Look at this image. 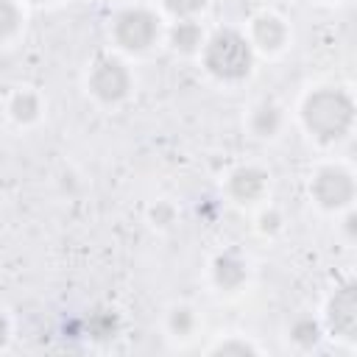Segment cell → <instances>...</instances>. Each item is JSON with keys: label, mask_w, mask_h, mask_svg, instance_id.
Wrapping results in <instances>:
<instances>
[{"label": "cell", "mask_w": 357, "mask_h": 357, "mask_svg": "<svg viewBox=\"0 0 357 357\" xmlns=\"http://www.w3.org/2000/svg\"><path fill=\"white\" fill-rule=\"evenodd\" d=\"M298 120L310 139L335 145L349 137L354 126V98L343 86H315L298 103Z\"/></svg>", "instance_id": "6da1fadb"}, {"label": "cell", "mask_w": 357, "mask_h": 357, "mask_svg": "<svg viewBox=\"0 0 357 357\" xmlns=\"http://www.w3.org/2000/svg\"><path fill=\"white\" fill-rule=\"evenodd\" d=\"M201 67L206 75H212L220 84H237L245 81L254 70L257 53L243 31L237 28H218L212 31L201 45Z\"/></svg>", "instance_id": "7a4b0ae2"}, {"label": "cell", "mask_w": 357, "mask_h": 357, "mask_svg": "<svg viewBox=\"0 0 357 357\" xmlns=\"http://www.w3.org/2000/svg\"><path fill=\"white\" fill-rule=\"evenodd\" d=\"M165 36L162 14L151 6H123L109 20V39L112 47L126 56H142L153 50Z\"/></svg>", "instance_id": "3957f363"}, {"label": "cell", "mask_w": 357, "mask_h": 357, "mask_svg": "<svg viewBox=\"0 0 357 357\" xmlns=\"http://www.w3.org/2000/svg\"><path fill=\"white\" fill-rule=\"evenodd\" d=\"M84 86L89 98L100 106H120L134 92V73L128 61L117 53H100L86 67Z\"/></svg>", "instance_id": "277c9868"}, {"label": "cell", "mask_w": 357, "mask_h": 357, "mask_svg": "<svg viewBox=\"0 0 357 357\" xmlns=\"http://www.w3.org/2000/svg\"><path fill=\"white\" fill-rule=\"evenodd\" d=\"M310 198L324 212H346L354 204V173L343 162H324L310 176Z\"/></svg>", "instance_id": "5b68a950"}, {"label": "cell", "mask_w": 357, "mask_h": 357, "mask_svg": "<svg viewBox=\"0 0 357 357\" xmlns=\"http://www.w3.org/2000/svg\"><path fill=\"white\" fill-rule=\"evenodd\" d=\"M243 33L251 42L254 53H259V56H279V53H284L287 45H290V36H293L287 20L282 14H276V11H271V8L257 11L248 20V28Z\"/></svg>", "instance_id": "8992f818"}, {"label": "cell", "mask_w": 357, "mask_h": 357, "mask_svg": "<svg viewBox=\"0 0 357 357\" xmlns=\"http://www.w3.org/2000/svg\"><path fill=\"white\" fill-rule=\"evenodd\" d=\"M321 324H324V335H332L346 343L354 340V335H357V293H354L351 282H346L343 287H337L329 296Z\"/></svg>", "instance_id": "52a82bcc"}, {"label": "cell", "mask_w": 357, "mask_h": 357, "mask_svg": "<svg viewBox=\"0 0 357 357\" xmlns=\"http://www.w3.org/2000/svg\"><path fill=\"white\" fill-rule=\"evenodd\" d=\"M268 187H271L268 170L259 165H251V162L231 167L226 176V195L240 206H254V204L265 201Z\"/></svg>", "instance_id": "ba28073f"}, {"label": "cell", "mask_w": 357, "mask_h": 357, "mask_svg": "<svg viewBox=\"0 0 357 357\" xmlns=\"http://www.w3.org/2000/svg\"><path fill=\"white\" fill-rule=\"evenodd\" d=\"M209 282L215 284L218 293L226 296L240 293L248 284V259L234 248L215 254L209 262Z\"/></svg>", "instance_id": "9c48e42d"}, {"label": "cell", "mask_w": 357, "mask_h": 357, "mask_svg": "<svg viewBox=\"0 0 357 357\" xmlns=\"http://www.w3.org/2000/svg\"><path fill=\"white\" fill-rule=\"evenodd\" d=\"M42 114H45V100L33 86H17L6 100V117L20 128L36 126Z\"/></svg>", "instance_id": "30bf717a"}, {"label": "cell", "mask_w": 357, "mask_h": 357, "mask_svg": "<svg viewBox=\"0 0 357 357\" xmlns=\"http://www.w3.org/2000/svg\"><path fill=\"white\" fill-rule=\"evenodd\" d=\"M204 39H206V33H204L198 17L173 20V22L165 28V42H167V47H170L173 53H178V56H198Z\"/></svg>", "instance_id": "8fae6325"}, {"label": "cell", "mask_w": 357, "mask_h": 357, "mask_svg": "<svg viewBox=\"0 0 357 357\" xmlns=\"http://www.w3.org/2000/svg\"><path fill=\"white\" fill-rule=\"evenodd\" d=\"M245 126L251 131V137L257 139H273L282 128H284V109L276 103V100H259L248 109V117H245Z\"/></svg>", "instance_id": "7c38bea8"}, {"label": "cell", "mask_w": 357, "mask_h": 357, "mask_svg": "<svg viewBox=\"0 0 357 357\" xmlns=\"http://www.w3.org/2000/svg\"><path fill=\"white\" fill-rule=\"evenodd\" d=\"M321 337H324V324H321V318H312V315H296L290 324H287V340L296 346V349H301V351H310V349H315L318 343H321Z\"/></svg>", "instance_id": "4fadbf2b"}, {"label": "cell", "mask_w": 357, "mask_h": 357, "mask_svg": "<svg viewBox=\"0 0 357 357\" xmlns=\"http://www.w3.org/2000/svg\"><path fill=\"white\" fill-rule=\"evenodd\" d=\"M198 312L190 304H173L165 315V329L173 340H190L198 332Z\"/></svg>", "instance_id": "5bb4252c"}, {"label": "cell", "mask_w": 357, "mask_h": 357, "mask_svg": "<svg viewBox=\"0 0 357 357\" xmlns=\"http://www.w3.org/2000/svg\"><path fill=\"white\" fill-rule=\"evenodd\" d=\"M25 28V8L20 0H0V47L11 45Z\"/></svg>", "instance_id": "9a60e30c"}, {"label": "cell", "mask_w": 357, "mask_h": 357, "mask_svg": "<svg viewBox=\"0 0 357 357\" xmlns=\"http://www.w3.org/2000/svg\"><path fill=\"white\" fill-rule=\"evenodd\" d=\"M206 354H212V357H248V354H262V349H259V343H254L245 335H226V337L215 340L206 349Z\"/></svg>", "instance_id": "2e32d148"}, {"label": "cell", "mask_w": 357, "mask_h": 357, "mask_svg": "<svg viewBox=\"0 0 357 357\" xmlns=\"http://www.w3.org/2000/svg\"><path fill=\"white\" fill-rule=\"evenodd\" d=\"M120 321L114 315V310H95L89 315V335L98 337V340H106V337H114Z\"/></svg>", "instance_id": "e0dca14e"}, {"label": "cell", "mask_w": 357, "mask_h": 357, "mask_svg": "<svg viewBox=\"0 0 357 357\" xmlns=\"http://www.w3.org/2000/svg\"><path fill=\"white\" fill-rule=\"evenodd\" d=\"M176 220H178V209H176L170 201H156V204H151V209H148V223H151L153 229L167 231V229H173Z\"/></svg>", "instance_id": "ac0fdd59"}, {"label": "cell", "mask_w": 357, "mask_h": 357, "mask_svg": "<svg viewBox=\"0 0 357 357\" xmlns=\"http://www.w3.org/2000/svg\"><path fill=\"white\" fill-rule=\"evenodd\" d=\"M159 6L173 20H181V17H198L206 8V0H159Z\"/></svg>", "instance_id": "d6986e66"}, {"label": "cell", "mask_w": 357, "mask_h": 357, "mask_svg": "<svg viewBox=\"0 0 357 357\" xmlns=\"http://www.w3.org/2000/svg\"><path fill=\"white\" fill-rule=\"evenodd\" d=\"M282 229H284V215H282L276 206H265V209L257 215V231H259L262 237H276Z\"/></svg>", "instance_id": "ffe728a7"}, {"label": "cell", "mask_w": 357, "mask_h": 357, "mask_svg": "<svg viewBox=\"0 0 357 357\" xmlns=\"http://www.w3.org/2000/svg\"><path fill=\"white\" fill-rule=\"evenodd\" d=\"M11 340V318L6 315V310H0V349H6Z\"/></svg>", "instance_id": "44dd1931"}, {"label": "cell", "mask_w": 357, "mask_h": 357, "mask_svg": "<svg viewBox=\"0 0 357 357\" xmlns=\"http://www.w3.org/2000/svg\"><path fill=\"white\" fill-rule=\"evenodd\" d=\"M28 3H56V0H28Z\"/></svg>", "instance_id": "7402d4cb"}]
</instances>
